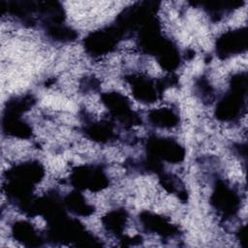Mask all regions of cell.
Here are the masks:
<instances>
[{"label":"cell","mask_w":248,"mask_h":248,"mask_svg":"<svg viewBox=\"0 0 248 248\" xmlns=\"http://www.w3.org/2000/svg\"><path fill=\"white\" fill-rule=\"evenodd\" d=\"M209 201L214 210L225 220L233 218L241 206L238 192L221 179L216 181Z\"/></svg>","instance_id":"cell-1"},{"label":"cell","mask_w":248,"mask_h":248,"mask_svg":"<svg viewBox=\"0 0 248 248\" xmlns=\"http://www.w3.org/2000/svg\"><path fill=\"white\" fill-rule=\"evenodd\" d=\"M72 185L77 190H89L99 192L109 184V178L100 166L84 165L77 167L70 175Z\"/></svg>","instance_id":"cell-2"},{"label":"cell","mask_w":248,"mask_h":248,"mask_svg":"<svg viewBox=\"0 0 248 248\" xmlns=\"http://www.w3.org/2000/svg\"><path fill=\"white\" fill-rule=\"evenodd\" d=\"M146 150L148 157L158 162L166 161L170 164H178L185 157L183 146L170 138H149L146 141Z\"/></svg>","instance_id":"cell-3"},{"label":"cell","mask_w":248,"mask_h":248,"mask_svg":"<svg viewBox=\"0 0 248 248\" xmlns=\"http://www.w3.org/2000/svg\"><path fill=\"white\" fill-rule=\"evenodd\" d=\"M121 33L117 26H108L93 31L84 38V48L89 54L94 56L107 54L117 46Z\"/></svg>","instance_id":"cell-4"},{"label":"cell","mask_w":248,"mask_h":248,"mask_svg":"<svg viewBox=\"0 0 248 248\" xmlns=\"http://www.w3.org/2000/svg\"><path fill=\"white\" fill-rule=\"evenodd\" d=\"M247 31L246 27H238L224 32L216 40V53L220 58L227 59L246 50Z\"/></svg>","instance_id":"cell-5"},{"label":"cell","mask_w":248,"mask_h":248,"mask_svg":"<svg viewBox=\"0 0 248 248\" xmlns=\"http://www.w3.org/2000/svg\"><path fill=\"white\" fill-rule=\"evenodd\" d=\"M11 231L13 238L23 245H40L43 241L42 235L39 234V231L35 226L26 221L20 220L15 222Z\"/></svg>","instance_id":"cell-6"},{"label":"cell","mask_w":248,"mask_h":248,"mask_svg":"<svg viewBox=\"0 0 248 248\" xmlns=\"http://www.w3.org/2000/svg\"><path fill=\"white\" fill-rule=\"evenodd\" d=\"M129 215L124 208H117L108 211L101 220L103 228L109 235L119 237L128 225Z\"/></svg>","instance_id":"cell-7"},{"label":"cell","mask_w":248,"mask_h":248,"mask_svg":"<svg viewBox=\"0 0 248 248\" xmlns=\"http://www.w3.org/2000/svg\"><path fill=\"white\" fill-rule=\"evenodd\" d=\"M149 122L157 128L172 129L179 123L178 113L171 108H159L148 113Z\"/></svg>","instance_id":"cell-8"},{"label":"cell","mask_w":248,"mask_h":248,"mask_svg":"<svg viewBox=\"0 0 248 248\" xmlns=\"http://www.w3.org/2000/svg\"><path fill=\"white\" fill-rule=\"evenodd\" d=\"M64 204L69 211L76 214L77 216L78 215L81 217H88L95 211V206L89 203L85 197L78 192V190L72 192L65 198Z\"/></svg>","instance_id":"cell-9"}]
</instances>
